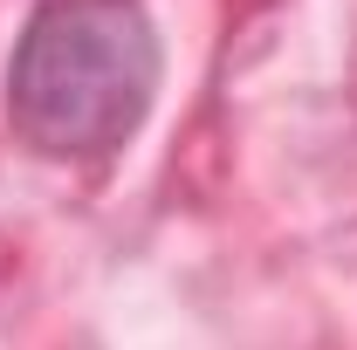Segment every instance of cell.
I'll return each mask as SVG.
<instances>
[{"mask_svg":"<svg viewBox=\"0 0 357 350\" xmlns=\"http://www.w3.org/2000/svg\"><path fill=\"white\" fill-rule=\"evenodd\" d=\"M158 96V35L137 0H42L7 62V124L42 158H103Z\"/></svg>","mask_w":357,"mask_h":350,"instance_id":"6da1fadb","label":"cell"}]
</instances>
